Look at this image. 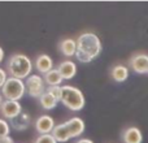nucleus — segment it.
Segmentation results:
<instances>
[{
    "instance_id": "obj_26",
    "label": "nucleus",
    "mask_w": 148,
    "mask_h": 143,
    "mask_svg": "<svg viewBox=\"0 0 148 143\" xmlns=\"http://www.w3.org/2000/svg\"><path fill=\"white\" fill-rule=\"evenodd\" d=\"M3 102H4V100H3V95H1V92H0V107H1Z\"/></svg>"
},
{
    "instance_id": "obj_17",
    "label": "nucleus",
    "mask_w": 148,
    "mask_h": 143,
    "mask_svg": "<svg viewBox=\"0 0 148 143\" xmlns=\"http://www.w3.org/2000/svg\"><path fill=\"white\" fill-rule=\"evenodd\" d=\"M43 79L46 82V85H48V87H52V86H60L64 81L62 76L60 74V72L57 69H52L51 72H48L47 74L43 76Z\"/></svg>"
},
{
    "instance_id": "obj_1",
    "label": "nucleus",
    "mask_w": 148,
    "mask_h": 143,
    "mask_svg": "<svg viewBox=\"0 0 148 143\" xmlns=\"http://www.w3.org/2000/svg\"><path fill=\"white\" fill-rule=\"evenodd\" d=\"M101 52V42L94 33L81 34L77 39L75 57L81 63H91Z\"/></svg>"
},
{
    "instance_id": "obj_9",
    "label": "nucleus",
    "mask_w": 148,
    "mask_h": 143,
    "mask_svg": "<svg viewBox=\"0 0 148 143\" xmlns=\"http://www.w3.org/2000/svg\"><path fill=\"white\" fill-rule=\"evenodd\" d=\"M122 142L123 143H142L143 142V134L140 129L136 126H130L126 128L122 131Z\"/></svg>"
},
{
    "instance_id": "obj_7",
    "label": "nucleus",
    "mask_w": 148,
    "mask_h": 143,
    "mask_svg": "<svg viewBox=\"0 0 148 143\" xmlns=\"http://www.w3.org/2000/svg\"><path fill=\"white\" fill-rule=\"evenodd\" d=\"M129 67L133 72L138 74H147L148 72V55L146 54H136L133 55L129 60Z\"/></svg>"
},
{
    "instance_id": "obj_20",
    "label": "nucleus",
    "mask_w": 148,
    "mask_h": 143,
    "mask_svg": "<svg viewBox=\"0 0 148 143\" xmlns=\"http://www.w3.org/2000/svg\"><path fill=\"white\" fill-rule=\"evenodd\" d=\"M35 143H59L52 134H43L35 139Z\"/></svg>"
},
{
    "instance_id": "obj_14",
    "label": "nucleus",
    "mask_w": 148,
    "mask_h": 143,
    "mask_svg": "<svg viewBox=\"0 0 148 143\" xmlns=\"http://www.w3.org/2000/svg\"><path fill=\"white\" fill-rule=\"evenodd\" d=\"M59 50H60V52L66 57L75 56V54H77V41H74V39H72V38L62 39L59 44Z\"/></svg>"
},
{
    "instance_id": "obj_18",
    "label": "nucleus",
    "mask_w": 148,
    "mask_h": 143,
    "mask_svg": "<svg viewBox=\"0 0 148 143\" xmlns=\"http://www.w3.org/2000/svg\"><path fill=\"white\" fill-rule=\"evenodd\" d=\"M57 103H59V100L48 91H46L40 98H39V104H40L46 111L53 109V108L57 105Z\"/></svg>"
},
{
    "instance_id": "obj_6",
    "label": "nucleus",
    "mask_w": 148,
    "mask_h": 143,
    "mask_svg": "<svg viewBox=\"0 0 148 143\" xmlns=\"http://www.w3.org/2000/svg\"><path fill=\"white\" fill-rule=\"evenodd\" d=\"M22 112V105L14 100H4L0 107V115L7 120H12Z\"/></svg>"
},
{
    "instance_id": "obj_12",
    "label": "nucleus",
    "mask_w": 148,
    "mask_h": 143,
    "mask_svg": "<svg viewBox=\"0 0 148 143\" xmlns=\"http://www.w3.org/2000/svg\"><path fill=\"white\" fill-rule=\"evenodd\" d=\"M65 124H66V128L69 130L72 138H77L84 131V121L79 117L70 118V120L65 121Z\"/></svg>"
},
{
    "instance_id": "obj_13",
    "label": "nucleus",
    "mask_w": 148,
    "mask_h": 143,
    "mask_svg": "<svg viewBox=\"0 0 148 143\" xmlns=\"http://www.w3.org/2000/svg\"><path fill=\"white\" fill-rule=\"evenodd\" d=\"M57 70L62 76L64 81H68V79H72L77 74V65L73 61H70V60H65V61L60 63Z\"/></svg>"
},
{
    "instance_id": "obj_4",
    "label": "nucleus",
    "mask_w": 148,
    "mask_h": 143,
    "mask_svg": "<svg viewBox=\"0 0 148 143\" xmlns=\"http://www.w3.org/2000/svg\"><path fill=\"white\" fill-rule=\"evenodd\" d=\"M26 94V85L22 79H17L13 77H8L7 82L1 87V95L5 100L18 102Z\"/></svg>"
},
{
    "instance_id": "obj_19",
    "label": "nucleus",
    "mask_w": 148,
    "mask_h": 143,
    "mask_svg": "<svg viewBox=\"0 0 148 143\" xmlns=\"http://www.w3.org/2000/svg\"><path fill=\"white\" fill-rule=\"evenodd\" d=\"M10 133V124H8L4 118H0V138L8 137Z\"/></svg>"
},
{
    "instance_id": "obj_3",
    "label": "nucleus",
    "mask_w": 148,
    "mask_h": 143,
    "mask_svg": "<svg viewBox=\"0 0 148 143\" xmlns=\"http://www.w3.org/2000/svg\"><path fill=\"white\" fill-rule=\"evenodd\" d=\"M61 103L73 112H78L84 107V96L83 92L74 86H62Z\"/></svg>"
},
{
    "instance_id": "obj_2",
    "label": "nucleus",
    "mask_w": 148,
    "mask_h": 143,
    "mask_svg": "<svg viewBox=\"0 0 148 143\" xmlns=\"http://www.w3.org/2000/svg\"><path fill=\"white\" fill-rule=\"evenodd\" d=\"M7 70L8 74L13 78L25 79L30 77V73L33 70V63L26 55L16 54L12 55L8 60Z\"/></svg>"
},
{
    "instance_id": "obj_5",
    "label": "nucleus",
    "mask_w": 148,
    "mask_h": 143,
    "mask_svg": "<svg viewBox=\"0 0 148 143\" xmlns=\"http://www.w3.org/2000/svg\"><path fill=\"white\" fill-rule=\"evenodd\" d=\"M25 85H26V92L31 98H38L39 99L47 91V86L44 79L40 76H36V74H33L29 78H26Z\"/></svg>"
},
{
    "instance_id": "obj_11",
    "label": "nucleus",
    "mask_w": 148,
    "mask_h": 143,
    "mask_svg": "<svg viewBox=\"0 0 148 143\" xmlns=\"http://www.w3.org/2000/svg\"><path fill=\"white\" fill-rule=\"evenodd\" d=\"M34 65H35L36 70H38L40 74H43V76L53 69V61H52L51 57L46 54L39 55V56L35 59V64Z\"/></svg>"
},
{
    "instance_id": "obj_10",
    "label": "nucleus",
    "mask_w": 148,
    "mask_h": 143,
    "mask_svg": "<svg viewBox=\"0 0 148 143\" xmlns=\"http://www.w3.org/2000/svg\"><path fill=\"white\" fill-rule=\"evenodd\" d=\"M30 122H31L30 115L27 112H25V111H22L18 116H16L14 118L10 120V128H13L17 131H23L29 128Z\"/></svg>"
},
{
    "instance_id": "obj_8",
    "label": "nucleus",
    "mask_w": 148,
    "mask_h": 143,
    "mask_svg": "<svg viewBox=\"0 0 148 143\" xmlns=\"http://www.w3.org/2000/svg\"><path fill=\"white\" fill-rule=\"evenodd\" d=\"M34 126H35V130L39 133V135H43V134H52L56 125H55V121L51 116L42 115L35 120Z\"/></svg>"
},
{
    "instance_id": "obj_24",
    "label": "nucleus",
    "mask_w": 148,
    "mask_h": 143,
    "mask_svg": "<svg viewBox=\"0 0 148 143\" xmlns=\"http://www.w3.org/2000/svg\"><path fill=\"white\" fill-rule=\"evenodd\" d=\"M75 143H94L91 141V139H87V138H81V139H78Z\"/></svg>"
},
{
    "instance_id": "obj_23",
    "label": "nucleus",
    "mask_w": 148,
    "mask_h": 143,
    "mask_svg": "<svg viewBox=\"0 0 148 143\" xmlns=\"http://www.w3.org/2000/svg\"><path fill=\"white\" fill-rule=\"evenodd\" d=\"M0 143H14L12 138H9V137H1L0 138Z\"/></svg>"
},
{
    "instance_id": "obj_27",
    "label": "nucleus",
    "mask_w": 148,
    "mask_h": 143,
    "mask_svg": "<svg viewBox=\"0 0 148 143\" xmlns=\"http://www.w3.org/2000/svg\"><path fill=\"white\" fill-rule=\"evenodd\" d=\"M147 74H148V72H147Z\"/></svg>"
},
{
    "instance_id": "obj_16",
    "label": "nucleus",
    "mask_w": 148,
    "mask_h": 143,
    "mask_svg": "<svg viewBox=\"0 0 148 143\" xmlns=\"http://www.w3.org/2000/svg\"><path fill=\"white\" fill-rule=\"evenodd\" d=\"M52 135H53L55 139H56L57 142H60V143H65V142H68L70 138H72L65 122L59 124V125L55 126L53 131H52Z\"/></svg>"
},
{
    "instance_id": "obj_22",
    "label": "nucleus",
    "mask_w": 148,
    "mask_h": 143,
    "mask_svg": "<svg viewBox=\"0 0 148 143\" xmlns=\"http://www.w3.org/2000/svg\"><path fill=\"white\" fill-rule=\"evenodd\" d=\"M7 79H8V77H7V72L0 68V89H1V87L4 86V83L7 82Z\"/></svg>"
},
{
    "instance_id": "obj_25",
    "label": "nucleus",
    "mask_w": 148,
    "mask_h": 143,
    "mask_svg": "<svg viewBox=\"0 0 148 143\" xmlns=\"http://www.w3.org/2000/svg\"><path fill=\"white\" fill-rule=\"evenodd\" d=\"M3 59H4V51H3V48L0 47V63L3 61Z\"/></svg>"
},
{
    "instance_id": "obj_15",
    "label": "nucleus",
    "mask_w": 148,
    "mask_h": 143,
    "mask_svg": "<svg viewBox=\"0 0 148 143\" xmlns=\"http://www.w3.org/2000/svg\"><path fill=\"white\" fill-rule=\"evenodd\" d=\"M110 77L113 81L122 83L129 78V68L125 65H114L110 70Z\"/></svg>"
},
{
    "instance_id": "obj_21",
    "label": "nucleus",
    "mask_w": 148,
    "mask_h": 143,
    "mask_svg": "<svg viewBox=\"0 0 148 143\" xmlns=\"http://www.w3.org/2000/svg\"><path fill=\"white\" fill-rule=\"evenodd\" d=\"M47 91L51 92L59 102H61V95H62V86H52V87H47Z\"/></svg>"
}]
</instances>
